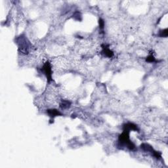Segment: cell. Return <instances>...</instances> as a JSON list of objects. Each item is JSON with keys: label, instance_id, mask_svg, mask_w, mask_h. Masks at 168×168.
Segmentation results:
<instances>
[{"label": "cell", "instance_id": "obj_1", "mask_svg": "<svg viewBox=\"0 0 168 168\" xmlns=\"http://www.w3.org/2000/svg\"><path fill=\"white\" fill-rule=\"evenodd\" d=\"M119 143L121 145L125 146L128 149L133 150L135 149V145L130 139V132L127 131H123V133L119 135Z\"/></svg>", "mask_w": 168, "mask_h": 168}, {"label": "cell", "instance_id": "obj_2", "mask_svg": "<svg viewBox=\"0 0 168 168\" xmlns=\"http://www.w3.org/2000/svg\"><path fill=\"white\" fill-rule=\"evenodd\" d=\"M19 50L24 54H28L29 51V42L25 37L21 36L17 39Z\"/></svg>", "mask_w": 168, "mask_h": 168}, {"label": "cell", "instance_id": "obj_3", "mask_svg": "<svg viewBox=\"0 0 168 168\" xmlns=\"http://www.w3.org/2000/svg\"><path fill=\"white\" fill-rule=\"evenodd\" d=\"M141 148L143 149L144 151L147 152H149L152 154L153 156L155 157L156 159H161L162 158V153L159 152V151L155 150L154 148H152V147L149 144H147V143H143L142 145H141Z\"/></svg>", "mask_w": 168, "mask_h": 168}, {"label": "cell", "instance_id": "obj_4", "mask_svg": "<svg viewBox=\"0 0 168 168\" xmlns=\"http://www.w3.org/2000/svg\"><path fill=\"white\" fill-rule=\"evenodd\" d=\"M41 71L44 73L48 82L52 81V69L49 62L47 61L43 64L42 69H41Z\"/></svg>", "mask_w": 168, "mask_h": 168}, {"label": "cell", "instance_id": "obj_5", "mask_svg": "<svg viewBox=\"0 0 168 168\" xmlns=\"http://www.w3.org/2000/svg\"><path fill=\"white\" fill-rule=\"evenodd\" d=\"M102 53L106 57L108 58H111L114 56V53L112 50H110V49L109 48V46L107 45H102Z\"/></svg>", "mask_w": 168, "mask_h": 168}, {"label": "cell", "instance_id": "obj_6", "mask_svg": "<svg viewBox=\"0 0 168 168\" xmlns=\"http://www.w3.org/2000/svg\"><path fill=\"white\" fill-rule=\"evenodd\" d=\"M139 131V128L137 125L133 123H127L123 125V131H127L130 132V131Z\"/></svg>", "mask_w": 168, "mask_h": 168}, {"label": "cell", "instance_id": "obj_7", "mask_svg": "<svg viewBox=\"0 0 168 168\" xmlns=\"http://www.w3.org/2000/svg\"><path fill=\"white\" fill-rule=\"evenodd\" d=\"M48 115L51 118H54L56 116H62V114L57 109H49L47 110Z\"/></svg>", "mask_w": 168, "mask_h": 168}, {"label": "cell", "instance_id": "obj_8", "mask_svg": "<svg viewBox=\"0 0 168 168\" xmlns=\"http://www.w3.org/2000/svg\"><path fill=\"white\" fill-rule=\"evenodd\" d=\"M71 106V103L69 101H62L60 104V107L62 109H67Z\"/></svg>", "mask_w": 168, "mask_h": 168}, {"label": "cell", "instance_id": "obj_9", "mask_svg": "<svg viewBox=\"0 0 168 168\" xmlns=\"http://www.w3.org/2000/svg\"><path fill=\"white\" fill-rule=\"evenodd\" d=\"M168 35V29L165 28L164 30H162L160 31L159 36L161 38H167Z\"/></svg>", "mask_w": 168, "mask_h": 168}, {"label": "cell", "instance_id": "obj_10", "mask_svg": "<svg viewBox=\"0 0 168 168\" xmlns=\"http://www.w3.org/2000/svg\"><path fill=\"white\" fill-rule=\"evenodd\" d=\"M146 61L148 62H156L157 60H156V58H154V56H153L152 55H150L148 57L146 58Z\"/></svg>", "mask_w": 168, "mask_h": 168}, {"label": "cell", "instance_id": "obj_11", "mask_svg": "<svg viewBox=\"0 0 168 168\" xmlns=\"http://www.w3.org/2000/svg\"><path fill=\"white\" fill-rule=\"evenodd\" d=\"M99 24L100 30H101L103 32L104 31V21L102 19H99Z\"/></svg>", "mask_w": 168, "mask_h": 168}, {"label": "cell", "instance_id": "obj_12", "mask_svg": "<svg viewBox=\"0 0 168 168\" xmlns=\"http://www.w3.org/2000/svg\"><path fill=\"white\" fill-rule=\"evenodd\" d=\"M73 16H74L73 17H74L75 19H76V20H77V21H81L82 20V19H80V17L82 19L81 14H80V13L78 11L75 12V13L74 14V15H73Z\"/></svg>", "mask_w": 168, "mask_h": 168}]
</instances>
